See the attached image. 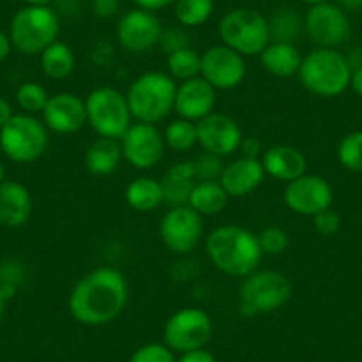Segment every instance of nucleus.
<instances>
[{
	"label": "nucleus",
	"instance_id": "nucleus-17",
	"mask_svg": "<svg viewBox=\"0 0 362 362\" xmlns=\"http://www.w3.org/2000/svg\"><path fill=\"white\" fill-rule=\"evenodd\" d=\"M197 144L204 153H211L221 158L235 155L242 144V128L228 114L211 112L204 119L197 121Z\"/></svg>",
	"mask_w": 362,
	"mask_h": 362
},
{
	"label": "nucleus",
	"instance_id": "nucleus-12",
	"mask_svg": "<svg viewBox=\"0 0 362 362\" xmlns=\"http://www.w3.org/2000/svg\"><path fill=\"white\" fill-rule=\"evenodd\" d=\"M119 142L123 149V160L137 170H149L158 165L167 148L163 134L155 124L139 123V121L130 124Z\"/></svg>",
	"mask_w": 362,
	"mask_h": 362
},
{
	"label": "nucleus",
	"instance_id": "nucleus-3",
	"mask_svg": "<svg viewBox=\"0 0 362 362\" xmlns=\"http://www.w3.org/2000/svg\"><path fill=\"white\" fill-rule=\"evenodd\" d=\"M177 82L167 71H146L127 90L132 117L139 123L156 124L174 112Z\"/></svg>",
	"mask_w": 362,
	"mask_h": 362
},
{
	"label": "nucleus",
	"instance_id": "nucleus-10",
	"mask_svg": "<svg viewBox=\"0 0 362 362\" xmlns=\"http://www.w3.org/2000/svg\"><path fill=\"white\" fill-rule=\"evenodd\" d=\"M214 334V322L201 308H183L170 315L163 325V344L173 351L199 350L208 344Z\"/></svg>",
	"mask_w": 362,
	"mask_h": 362
},
{
	"label": "nucleus",
	"instance_id": "nucleus-29",
	"mask_svg": "<svg viewBox=\"0 0 362 362\" xmlns=\"http://www.w3.org/2000/svg\"><path fill=\"white\" fill-rule=\"evenodd\" d=\"M173 6L177 23L185 29L204 25L215 9L214 0H174Z\"/></svg>",
	"mask_w": 362,
	"mask_h": 362
},
{
	"label": "nucleus",
	"instance_id": "nucleus-23",
	"mask_svg": "<svg viewBox=\"0 0 362 362\" xmlns=\"http://www.w3.org/2000/svg\"><path fill=\"white\" fill-rule=\"evenodd\" d=\"M163 190V203L173 206H183L189 203L194 185L197 183L196 170H194L192 160L177 162L165 170L160 180Z\"/></svg>",
	"mask_w": 362,
	"mask_h": 362
},
{
	"label": "nucleus",
	"instance_id": "nucleus-49",
	"mask_svg": "<svg viewBox=\"0 0 362 362\" xmlns=\"http://www.w3.org/2000/svg\"><path fill=\"white\" fill-rule=\"evenodd\" d=\"M4 309H6V300H4V293L0 290V322L4 318Z\"/></svg>",
	"mask_w": 362,
	"mask_h": 362
},
{
	"label": "nucleus",
	"instance_id": "nucleus-37",
	"mask_svg": "<svg viewBox=\"0 0 362 362\" xmlns=\"http://www.w3.org/2000/svg\"><path fill=\"white\" fill-rule=\"evenodd\" d=\"M192 162L197 181H218L222 169H224L221 156L211 155V153H203L199 158L192 160Z\"/></svg>",
	"mask_w": 362,
	"mask_h": 362
},
{
	"label": "nucleus",
	"instance_id": "nucleus-16",
	"mask_svg": "<svg viewBox=\"0 0 362 362\" xmlns=\"http://www.w3.org/2000/svg\"><path fill=\"white\" fill-rule=\"evenodd\" d=\"M162 33L163 27L158 16L137 8L121 16L116 27V40L130 54H146L158 47Z\"/></svg>",
	"mask_w": 362,
	"mask_h": 362
},
{
	"label": "nucleus",
	"instance_id": "nucleus-22",
	"mask_svg": "<svg viewBox=\"0 0 362 362\" xmlns=\"http://www.w3.org/2000/svg\"><path fill=\"white\" fill-rule=\"evenodd\" d=\"M33 214V196L20 181L0 183V226L9 229L22 228Z\"/></svg>",
	"mask_w": 362,
	"mask_h": 362
},
{
	"label": "nucleus",
	"instance_id": "nucleus-45",
	"mask_svg": "<svg viewBox=\"0 0 362 362\" xmlns=\"http://www.w3.org/2000/svg\"><path fill=\"white\" fill-rule=\"evenodd\" d=\"M11 40H9V34L2 33L0 30V64L6 61V59L9 57V54H11Z\"/></svg>",
	"mask_w": 362,
	"mask_h": 362
},
{
	"label": "nucleus",
	"instance_id": "nucleus-7",
	"mask_svg": "<svg viewBox=\"0 0 362 362\" xmlns=\"http://www.w3.org/2000/svg\"><path fill=\"white\" fill-rule=\"evenodd\" d=\"M222 45L243 57L259 55L270 43L268 18L250 8H236L226 13L217 27Z\"/></svg>",
	"mask_w": 362,
	"mask_h": 362
},
{
	"label": "nucleus",
	"instance_id": "nucleus-15",
	"mask_svg": "<svg viewBox=\"0 0 362 362\" xmlns=\"http://www.w3.org/2000/svg\"><path fill=\"white\" fill-rule=\"evenodd\" d=\"M245 57L226 45H215L201 54V75L214 89H236L245 80Z\"/></svg>",
	"mask_w": 362,
	"mask_h": 362
},
{
	"label": "nucleus",
	"instance_id": "nucleus-41",
	"mask_svg": "<svg viewBox=\"0 0 362 362\" xmlns=\"http://www.w3.org/2000/svg\"><path fill=\"white\" fill-rule=\"evenodd\" d=\"M238 151H242V156L261 158V155H263V144H261V141L257 137H243Z\"/></svg>",
	"mask_w": 362,
	"mask_h": 362
},
{
	"label": "nucleus",
	"instance_id": "nucleus-19",
	"mask_svg": "<svg viewBox=\"0 0 362 362\" xmlns=\"http://www.w3.org/2000/svg\"><path fill=\"white\" fill-rule=\"evenodd\" d=\"M217 103V89L210 86L203 76L185 80L177 83L174 112L177 117L197 123L210 116Z\"/></svg>",
	"mask_w": 362,
	"mask_h": 362
},
{
	"label": "nucleus",
	"instance_id": "nucleus-46",
	"mask_svg": "<svg viewBox=\"0 0 362 362\" xmlns=\"http://www.w3.org/2000/svg\"><path fill=\"white\" fill-rule=\"evenodd\" d=\"M350 87H351V90H354L355 95L361 96V98H362V66H361V68H357V69H354V71H351Z\"/></svg>",
	"mask_w": 362,
	"mask_h": 362
},
{
	"label": "nucleus",
	"instance_id": "nucleus-14",
	"mask_svg": "<svg viewBox=\"0 0 362 362\" xmlns=\"http://www.w3.org/2000/svg\"><path fill=\"white\" fill-rule=\"evenodd\" d=\"M304 33L318 48H337L350 37L351 27L343 8L325 2L308 9Z\"/></svg>",
	"mask_w": 362,
	"mask_h": 362
},
{
	"label": "nucleus",
	"instance_id": "nucleus-5",
	"mask_svg": "<svg viewBox=\"0 0 362 362\" xmlns=\"http://www.w3.org/2000/svg\"><path fill=\"white\" fill-rule=\"evenodd\" d=\"M293 295L291 281L277 270H254L238 291L240 313L243 316H259L284 308Z\"/></svg>",
	"mask_w": 362,
	"mask_h": 362
},
{
	"label": "nucleus",
	"instance_id": "nucleus-31",
	"mask_svg": "<svg viewBox=\"0 0 362 362\" xmlns=\"http://www.w3.org/2000/svg\"><path fill=\"white\" fill-rule=\"evenodd\" d=\"M167 73L176 82L196 78L201 75V54L192 47L181 48L167 55Z\"/></svg>",
	"mask_w": 362,
	"mask_h": 362
},
{
	"label": "nucleus",
	"instance_id": "nucleus-9",
	"mask_svg": "<svg viewBox=\"0 0 362 362\" xmlns=\"http://www.w3.org/2000/svg\"><path fill=\"white\" fill-rule=\"evenodd\" d=\"M43 121L29 114H15L0 128V149L16 163H33L47 153L50 137Z\"/></svg>",
	"mask_w": 362,
	"mask_h": 362
},
{
	"label": "nucleus",
	"instance_id": "nucleus-44",
	"mask_svg": "<svg viewBox=\"0 0 362 362\" xmlns=\"http://www.w3.org/2000/svg\"><path fill=\"white\" fill-rule=\"evenodd\" d=\"M15 116L13 112V105L6 98H0V128L8 124V121Z\"/></svg>",
	"mask_w": 362,
	"mask_h": 362
},
{
	"label": "nucleus",
	"instance_id": "nucleus-32",
	"mask_svg": "<svg viewBox=\"0 0 362 362\" xmlns=\"http://www.w3.org/2000/svg\"><path fill=\"white\" fill-rule=\"evenodd\" d=\"M163 141H165L167 148L173 149V151H190L197 146V124L194 121L177 117L165 127Z\"/></svg>",
	"mask_w": 362,
	"mask_h": 362
},
{
	"label": "nucleus",
	"instance_id": "nucleus-25",
	"mask_svg": "<svg viewBox=\"0 0 362 362\" xmlns=\"http://www.w3.org/2000/svg\"><path fill=\"white\" fill-rule=\"evenodd\" d=\"M123 162V149L117 139L100 137L87 148L86 167L95 176H109L119 169Z\"/></svg>",
	"mask_w": 362,
	"mask_h": 362
},
{
	"label": "nucleus",
	"instance_id": "nucleus-47",
	"mask_svg": "<svg viewBox=\"0 0 362 362\" xmlns=\"http://www.w3.org/2000/svg\"><path fill=\"white\" fill-rule=\"evenodd\" d=\"M339 8L348 9V11H362V0H337Z\"/></svg>",
	"mask_w": 362,
	"mask_h": 362
},
{
	"label": "nucleus",
	"instance_id": "nucleus-33",
	"mask_svg": "<svg viewBox=\"0 0 362 362\" xmlns=\"http://www.w3.org/2000/svg\"><path fill=\"white\" fill-rule=\"evenodd\" d=\"M48 98L50 95L47 93V89L37 82H23L16 89V103L23 110V114H29V116L43 114Z\"/></svg>",
	"mask_w": 362,
	"mask_h": 362
},
{
	"label": "nucleus",
	"instance_id": "nucleus-34",
	"mask_svg": "<svg viewBox=\"0 0 362 362\" xmlns=\"http://www.w3.org/2000/svg\"><path fill=\"white\" fill-rule=\"evenodd\" d=\"M337 160L351 173H362V130L351 132L337 146Z\"/></svg>",
	"mask_w": 362,
	"mask_h": 362
},
{
	"label": "nucleus",
	"instance_id": "nucleus-2",
	"mask_svg": "<svg viewBox=\"0 0 362 362\" xmlns=\"http://www.w3.org/2000/svg\"><path fill=\"white\" fill-rule=\"evenodd\" d=\"M208 259L215 268L229 277H247L261 263L257 235L235 224L215 228L204 240Z\"/></svg>",
	"mask_w": 362,
	"mask_h": 362
},
{
	"label": "nucleus",
	"instance_id": "nucleus-51",
	"mask_svg": "<svg viewBox=\"0 0 362 362\" xmlns=\"http://www.w3.org/2000/svg\"><path fill=\"white\" fill-rule=\"evenodd\" d=\"M6 181V170H4V165L0 163V183H4Z\"/></svg>",
	"mask_w": 362,
	"mask_h": 362
},
{
	"label": "nucleus",
	"instance_id": "nucleus-27",
	"mask_svg": "<svg viewBox=\"0 0 362 362\" xmlns=\"http://www.w3.org/2000/svg\"><path fill=\"white\" fill-rule=\"evenodd\" d=\"M228 192L218 181H197L187 204L201 217H214L228 206Z\"/></svg>",
	"mask_w": 362,
	"mask_h": 362
},
{
	"label": "nucleus",
	"instance_id": "nucleus-42",
	"mask_svg": "<svg viewBox=\"0 0 362 362\" xmlns=\"http://www.w3.org/2000/svg\"><path fill=\"white\" fill-rule=\"evenodd\" d=\"M176 362H217V358H215L214 354L208 351L206 348H199V350L181 354V357L177 358Z\"/></svg>",
	"mask_w": 362,
	"mask_h": 362
},
{
	"label": "nucleus",
	"instance_id": "nucleus-48",
	"mask_svg": "<svg viewBox=\"0 0 362 362\" xmlns=\"http://www.w3.org/2000/svg\"><path fill=\"white\" fill-rule=\"evenodd\" d=\"M27 6H48L52 0H23Z\"/></svg>",
	"mask_w": 362,
	"mask_h": 362
},
{
	"label": "nucleus",
	"instance_id": "nucleus-1",
	"mask_svg": "<svg viewBox=\"0 0 362 362\" xmlns=\"http://www.w3.org/2000/svg\"><path fill=\"white\" fill-rule=\"evenodd\" d=\"M130 288L123 272L112 267H98L76 281L68 297L73 320L86 327H100L114 322L124 311Z\"/></svg>",
	"mask_w": 362,
	"mask_h": 362
},
{
	"label": "nucleus",
	"instance_id": "nucleus-20",
	"mask_svg": "<svg viewBox=\"0 0 362 362\" xmlns=\"http://www.w3.org/2000/svg\"><path fill=\"white\" fill-rule=\"evenodd\" d=\"M264 169L261 165L259 158H249V156H240L233 162L226 163L222 169L218 183L224 187L229 197H247L259 189L264 180Z\"/></svg>",
	"mask_w": 362,
	"mask_h": 362
},
{
	"label": "nucleus",
	"instance_id": "nucleus-39",
	"mask_svg": "<svg viewBox=\"0 0 362 362\" xmlns=\"http://www.w3.org/2000/svg\"><path fill=\"white\" fill-rule=\"evenodd\" d=\"M313 226H315L316 233H320L322 236H332L339 231L341 217L329 208V210L313 217Z\"/></svg>",
	"mask_w": 362,
	"mask_h": 362
},
{
	"label": "nucleus",
	"instance_id": "nucleus-6",
	"mask_svg": "<svg viewBox=\"0 0 362 362\" xmlns=\"http://www.w3.org/2000/svg\"><path fill=\"white\" fill-rule=\"evenodd\" d=\"M59 33V16L48 6H25L13 16L9 25L13 48L23 55H40L57 41Z\"/></svg>",
	"mask_w": 362,
	"mask_h": 362
},
{
	"label": "nucleus",
	"instance_id": "nucleus-43",
	"mask_svg": "<svg viewBox=\"0 0 362 362\" xmlns=\"http://www.w3.org/2000/svg\"><path fill=\"white\" fill-rule=\"evenodd\" d=\"M139 9H144V11H162L167 6L174 4V0H132Z\"/></svg>",
	"mask_w": 362,
	"mask_h": 362
},
{
	"label": "nucleus",
	"instance_id": "nucleus-13",
	"mask_svg": "<svg viewBox=\"0 0 362 362\" xmlns=\"http://www.w3.org/2000/svg\"><path fill=\"white\" fill-rule=\"evenodd\" d=\"M332 187L318 174H302L297 180L286 183L284 204L288 210L300 217H315L332 206Z\"/></svg>",
	"mask_w": 362,
	"mask_h": 362
},
{
	"label": "nucleus",
	"instance_id": "nucleus-24",
	"mask_svg": "<svg viewBox=\"0 0 362 362\" xmlns=\"http://www.w3.org/2000/svg\"><path fill=\"white\" fill-rule=\"evenodd\" d=\"M302 59L304 57L295 43H281V41H270L268 47L259 54L264 71L277 78H291L298 75Z\"/></svg>",
	"mask_w": 362,
	"mask_h": 362
},
{
	"label": "nucleus",
	"instance_id": "nucleus-30",
	"mask_svg": "<svg viewBox=\"0 0 362 362\" xmlns=\"http://www.w3.org/2000/svg\"><path fill=\"white\" fill-rule=\"evenodd\" d=\"M270 40L281 43H295L300 33L304 30V18L291 9H279L268 18Z\"/></svg>",
	"mask_w": 362,
	"mask_h": 362
},
{
	"label": "nucleus",
	"instance_id": "nucleus-4",
	"mask_svg": "<svg viewBox=\"0 0 362 362\" xmlns=\"http://www.w3.org/2000/svg\"><path fill=\"white\" fill-rule=\"evenodd\" d=\"M298 78L311 95L336 98L350 87L351 68L336 48H315L302 59Z\"/></svg>",
	"mask_w": 362,
	"mask_h": 362
},
{
	"label": "nucleus",
	"instance_id": "nucleus-35",
	"mask_svg": "<svg viewBox=\"0 0 362 362\" xmlns=\"http://www.w3.org/2000/svg\"><path fill=\"white\" fill-rule=\"evenodd\" d=\"M257 242H259L263 256L264 254L267 256H281L290 247V236L284 229L277 228V226H270V228H264L257 235Z\"/></svg>",
	"mask_w": 362,
	"mask_h": 362
},
{
	"label": "nucleus",
	"instance_id": "nucleus-36",
	"mask_svg": "<svg viewBox=\"0 0 362 362\" xmlns=\"http://www.w3.org/2000/svg\"><path fill=\"white\" fill-rule=\"evenodd\" d=\"M174 351L163 343H148L134 351L128 362H176Z\"/></svg>",
	"mask_w": 362,
	"mask_h": 362
},
{
	"label": "nucleus",
	"instance_id": "nucleus-38",
	"mask_svg": "<svg viewBox=\"0 0 362 362\" xmlns=\"http://www.w3.org/2000/svg\"><path fill=\"white\" fill-rule=\"evenodd\" d=\"M158 47L165 52L167 55L173 54V52L181 50V48L190 47V37L187 34L185 27H169V29H163L162 36H160Z\"/></svg>",
	"mask_w": 362,
	"mask_h": 362
},
{
	"label": "nucleus",
	"instance_id": "nucleus-21",
	"mask_svg": "<svg viewBox=\"0 0 362 362\" xmlns=\"http://www.w3.org/2000/svg\"><path fill=\"white\" fill-rule=\"evenodd\" d=\"M264 174L283 183L297 180L308 173V158L295 146H272L261 155Z\"/></svg>",
	"mask_w": 362,
	"mask_h": 362
},
{
	"label": "nucleus",
	"instance_id": "nucleus-11",
	"mask_svg": "<svg viewBox=\"0 0 362 362\" xmlns=\"http://www.w3.org/2000/svg\"><path fill=\"white\" fill-rule=\"evenodd\" d=\"M160 240L170 252L187 256L201 243L204 236L203 217L196 210L183 204L165 211L158 228Z\"/></svg>",
	"mask_w": 362,
	"mask_h": 362
},
{
	"label": "nucleus",
	"instance_id": "nucleus-26",
	"mask_svg": "<svg viewBox=\"0 0 362 362\" xmlns=\"http://www.w3.org/2000/svg\"><path fill=\"white\" fill-rule=\"evenodd\" d=\"M124 199L132 210L139 214H149L163 204L162 183L151 176L135 177L124 190Z\"/></svg>",
	"mask_w": 362,
	"mask_h": 362
},
{
	"label": "nucleus",
	"instance_id": "nucleus-28",
	"mask_svg": "<svg viewBox=\"0 0 362 362\" xmlns=\"http://www.w3.org/2000/svg\"><path fill=\"white\" fill-rule=\"evenodd\" d=\"M40 64L41 71L45 76L52 80H64L73 75L76 66L75 52L69 45L62 43V41H55L50 47L45 48L40 54Z\"/></svg>",
	"mask_w": 362,
	"mask_h": 362
},
{
	"label": "nucleus",
	"instance_id": "nucleus-18",
	"mask_svg": "<svg viewBox=\"0 0 362 362\" xmlns=\"http://www.w3.org/2000/svg\"><path fill=\"white\" fill-rule=\"evenodd\" d=\"M41 116L48 130L61 135L76 134L87 124L86 102L68 90L52 95Z\"/></svg>",
	"mask_w": 362,
	"mask_h": 362
},
{
	"label": "nucleus",
	"instance_id": "nucleus-8",
	"mask_svg": "<svg viewBox=\"0 0 362 362\" xmlns=\"http://www.w3.org/2000/svg\"><path fill=\"white\" fill-rule=\"evenodd\" d=\"M87 124L98 137L117 139L132 124V112L124 93L116 87H96L86 96Z\"/></svg>",
	"mask_w": 362,
	"mask_h": 362
},
{
	"label": "nucleus",
	"instance_id": "nucleus-50",
	"mask_svg": "<svg viewBox=\"0 0 362 362\" xmlns=\"http://www.w3.org/2000/svg\"><path fill=\"white\" fill-rule=\"evenodd\" d=\"M300 2H304V4L309 6V8H313V6L325 4V2H329V0H300Z\"/></svg>",
	"mask_w": 362,
	"mask_h": 362
},
{
	"label": "nucleus",
	"instance_id": "nucleus-40",
	"mask_svg": "<svg viewBox=\"0 0 362 362\" xmlns=\"http://www.w3.org/2000/svg\"><path fill=\"white\" fill-rule=\"evenodd\" d=\"M90 9L100 18H112L119 11V0H93Z\"/></svg>",
	"mask_w": 362,
	"mask_h": 362
}]
</instances>
